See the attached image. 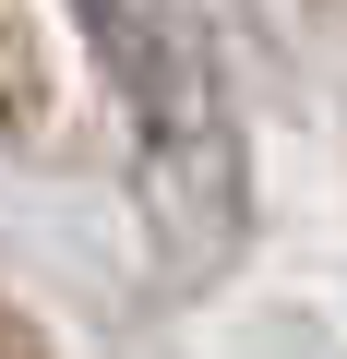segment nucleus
<instances>
[{"instance_id": "f257e3e1", "label": "nucleus", "mask_w": 347, "mask_h": 359, "mask_svg": "<svg viewBox=\"0 0 347 359\" xmlns=\"http://www.w3.org/2000/svg\"><path fill=\"white\" fill-rule=\"evenodd\" d=\"M84 36H96L108 84H120V108H132V168H144L156 252H168L180 287H204V276L240 252V216H252L228 96H216L204 48L168 25V13H144V0H84Z\"/></svg>"}, {"instance_id": "f03ea898", "label": "nucleus", "mask_w": 347, "mask_h": 359, "mask_svg": "<svg viewBox=\"0 0 347 359\" xmlns=\"http://www.w3.org/2000/svg\"><path fill=\"white\" fill-rule=\"evenodd\" d=\"M0 144L60 156V48L36 36L25 0H0Z\"/></svg>"}, {"instance_id": "7ed1b4c3", "label": "nucleus", "mask_w": 347, "mask_h": 359, "mask_svg": "<svg viewBox=\"0 0 347 359\" xmlns=\"http://www.w3.org/2000/svg\"><path fill=\"white\" fill-rule=\"evenodd\" d=\"M0 359H48V347H36V335H25V323H0Z\"/></svg>"}]
</instances>
